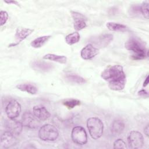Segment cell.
Returning <instances> with one entry per match:
<instances>
[{
    "label": "cell",
    "instance_id": "29",
    "mask_svg": "<svg viewBox=\"0 0 149 149\" xmlns=\"http://www.w3.org/2000/svg\"><path fill=\"white\" fill-rule=\"evenodd\" d=\"M144 134L148 137V134H149V126L148 125H147L144 129Z\"/></svg>",
    "mask_w": 149,
    "mask_h": 149
},
{
    "label": "cell",
    "instance_id": "31",
    "mask_svg": "<svg viewBox=\"0 0 149 149\" xmlns=\"http://www.w3.org/2000/svg\"><path fill=\"white\" fill-rule=\"evenodd\" d=\"M148 84V76H147L146 79H145V81H144V83H143V86L144 87H146L147 84Z\"/></svg>",
    "mask_w": 149,
    "mask_h": 149
},
{
    "label": "cell",
    "instance_id": "16",
    "mask_svg": "<svg viewBox=\"0 0 149 149\" xmlns=\"http://www.w3.org/2000/svg\"><path fill=\"white\" fill-rule=\"evenodd\" d=\"M32 67L34 69L40 72H48L54 68L52 64L42 61H35L32 63Z\"/></svg>",
    "mask_w": 149,
    "mask_h": 149
},
{
    "label": "cell",
    "instance_id": "11",
    "mask_svg": "<svg viewBox=\"0 0 149 149\" xmlns=\"http://www.w3.org/2000/svg\"><path fill=\"white\" fill-rule=\"evenodd\" d=\"M70 13L74 21L73 27L76 30L79 31L86 27L87 17L84 15L75 11H70Z\"/></svg>",
    "mask_w": 149,
    "mask_h": 149
},
{
    "label": "cell",
    "instance_id": "7",
    "mask_svg": "<svg viewBox=\"0 0 149 149\" xmlns=\"http://www.w3.org/2000/svg\"><path fill=\"white\" fill-rule=\"evenodd\" d=\"M22 123L23 126L30 129H36L40 125L39 119L30 111L24 112L22 118Z\"/></svg>",
    "mask_w": 149,
    "mask_h": 149
},
{
    "label": "cell",
    "instance_id": "21",
    "mask_svg": "<svg viewBox=\"0 0 149 149\" xmlns=\"http://www.w3.org/2000/svg\"><path fill=\"white\" fill-rule=\"evenodd\" d=\"M106 26L109 30L113 31L124 32L128 30V28L126 26L115 22H108Z\"/></svg>",
    "mask_w": 149,
    "mask_h": 149
},
{
    "label": "cell",
    "instance_id": "27",
    "mask_svg": "<svg viewBox=\"0 0 149 149\" xmlns=\"http://www.w3.org/2000/svg\"><path fill=\"white\" fill-rule=\"evenodd\" d=\"M1 16V26L4 25L8 19V14L6 11L1 10L0 12Z\"/></svg>",
    "mask_w": 149,
    "mask_h": 149
},
{
    "label": "cell",
    "instance_id": "25",
    "mask_svg": "<svg viewBox=\"0 0 149 149\" xmlns=\"http://www.w3.org/2000/svg\"><path fill=\"white\" fill-rule=\"evenodd\" d=\"M148 5H149V3L148 2L146 1V2H144L141 6L140 7V10L141 13V14L143 15V16L148 19V17H149V13H148Z\"/></svg>",
    "mask_w": 149,
    "mask_h": 149
},
{
    "label": "cell",
    "instance_id": "22",
    "mask_svg": "<svg viewBox=\"0 0 149 149\" xmlns=\"http://www.w3.org/2000/svg\"><path fill=\"white\" fill-rule=\"evenodd\" d=\"M65 79L67 81L72 83L81 84L86 83V80L85 79L76 74H68L66 75Z\"/></svg>",
    "mask_w": 149,
    "mask_h": 149
},
{
    "label": "cell",
    "instance_id": "28",
    "mask_svg": "<svg viewBox=\"0 0 149 149\" xmlns=\"http://www.w3.org/2000/svg\"><path fill=\"white\" fill-rule=\"evenodd\" d=\"M138 94H139V95L143 97H147L148 95V93L146 90H141L140 91H139Z\"/></svg>",
    "mask_w": 149,
    "mask_h": 149
},
{
    "label": "cell",
    "instance_id": "9",
    "mask_svg": "<svg viewBox=\"0 0 149 149\" xmlns=\"http://www.w3.org/2000/svg\"><path fill=\"white\" fill-rule=\"evenodd\" d=\"M5 112L9 118L15 119L21 112V105L16 100H12L6 105Z\"/></svg>",
    "mask_w": 149,
    "mask_h": 149
},
{
    "label": "cell",
    "instance_id": "23",
    "mask_svg": "<svg viewBox=\"0 0 149 149\" xmlns=\"http://www.w3.org/2000/svg\"><path fill=\"white\" fill-rule=\"evenodd\" d=\"M80 36L77 32H73L68 34L65 37V41L69 45H73L78 42L80 40Z\"/></svg>",
    "mask_w": 149,
    "mask_h": 149
},
{
    "label": "cell",
    "instance_id": "19",
    "mask_svg": "<svg viewBox=\"0 0 149 149\" xmlns=\"http://www.w3.org/2000/svg\"><path fill=\"white\" fill-rule=\"evenodd\" d=\"M51 37V36H43L41 37H38L33 40L30 45L32 47L35 48H39L42 47Z\"/></svg>",
    "mask_w": 149,
    "mask_h": 149
},
{
    "label": "cell",
    "instance_id": "4",
    "mask_svg": "<svg viewBox=\"0 0 149 149\" xmlns=\"http://www.w3.org/2000/svg\"><path fill=\"white\" fill-rule=\"evenodd\" d=\"M58 130L55 126L50 124L44 125L38 130V137L43 141H55L58 139Z\"/></svg>",
    "mask_w": 149,
    "mask_h": 149
},
{
    "label": "cell",
    "instance_id": "3",
    "mask_svg": "<svg viewBox=\"0 0 149 149\" xmlns=\"http://www.w3.org/2000/svg\"><path fill=\"white\" fill-rule=\"evenodd\" d=\"M87 127L91 138L98 139L103 134L104 125L101 119L97 117H91L87 120Z\"/></svg>",
    "mask_w": 149,
    "mask_h": 149
},
{
    "label": "cell",
    "instance_id": "6",
    "mask_svg": "<svg viewBox=\"0 0 149 149\" xmlns=\"http://www.w3.org/2000/svg\"><path fill=\"white\" fill-rule=\"evenodd\" d=\"M127 141L130 148H141L144 144V138L139 132L132 130L128 134Z\"/></svg>",
    "mask_w": 149,
    "mask_h": 149
},
{
    "label": "cell",
    "instance_id": "18",
    "mask_svg": "<svg viewBox=\"0 0 149 149\" xmlns=\"http://www.w3.org/2000/svg\"><path fill=\"white\" fill-rule=\"evenodd\" d=\"M17 89L26 92L30 94H36L38 92L37 88L30 83H22L16 86Z\"/></svg>",
    "mask_w": 149,
    "mask_h": 149
},
{
    "label": "cell",
    "instance_id": "15",
    "mask_svg": "<svg viewBox=\"0 0 149 149\" xmlns=\"http://www.w3.org/2000/svg\"><path fill=\"white\" fill-rule=\"evenodd\" d=\"M33 29L25 28V27H18L16 29L15 33V39L18 43L25 40L27 37H28L33 32Z\"/></svg>",
    "mask_w": 149,
    "mask_h": 149
},
{
    "label": "cell",
    "instance_id": "2",
    "mask_svg": "<svg viewBox=\"0 0 149 149\" xmlns=\"http://www.w3.org/2000/svg\"><path fill=\"white\" fill-rule=\"evenodd\" d=\"M126 49L132 52V57L134 60L144 59L148 56L146 44L137 37H130L125 44Z\"/></svg>",
    "mask_w": 149,
    "mask_h": 149
},
{
    "label": "cell",
    "instance_id": "1",
    "mask_svg": "<svg viewBox=\"0 0 149 149\" xmlns=\"http://www.w3.org/2000/svg\"><path fill=\"white\" fill-rule=\"evenodd\" d=\"M101 76L108 83L109 88L112 90L120 91L125 88L126 77L121 65L108 66L102 71Z\"/></svg>",
    "mask_w": 149,
    "mask_h": 149
},
{
    "label": "cell",
    "instance_id": "20",
    "mask_svg": "<svg viewBox=\"0 0 149 149\" xmlns=\"http://www.w3.org/2000/svg\"><path fill=\"white\" fill-rule=\"evenodd\" d=\"M42 58L45 60H50L59 63H66L67 62V58L63 55H58L53 54H47L43 56Z\"/></svg>",
    "mask_w": 149,
    "mask_h": 149
},
{
    "label": "cell",
    "instance_id": "14",
    "mask_svg": "<svg viewBox=\"0 0 149 149\" xmlns=\"http://www.w3.org/2000/svg\"><path fill=\"white\" fill-rule=\"evenodd\" d=\"M33 113L40 120H45L50 117V113L45 107L36 105L33 107Z\"/></svg>",
    "mask_w": 149,
    "mask_h": 149
},
{
    "label": "cell",
    "instance_id": "12",
    "mask_svg": "<svg viewBox=\"0 0 149 149\" xmlns=\"http://www.w3.org/2000/svg\"><path fill=\"white\" fill-rule=\"evenodd\" d=\"M17 143V140L16 136L9 132L6 131L1 135V144L5 148H8L15 146Z\"/></svg>",
    "mask_w": 149,
    "mask_h": 149
},
{
    "label": "cell",
    "instance_id": "10",
    "mask_svg": "<svg viewBox=\"0 0 149 149\" xmlns=\"http://www.w3.org/2000/svg\"><path fill=\"white\" fill-rule=\"evenodd\" d=\"M5 126L7 131H9L15 136H19L22 132L23 125L22 122L15 119L9 118L5 122Z\"/></svg>",
    "mask_w": 149,
    "mask_h": 149
},
{
    "label": "cell",
    "instance_id": "30",
    "mask_svg": "<svg viewBox=\"0 0 149 149\" xmlns=\"http://www.w3.org/2000/svg\"><path fill=\"white\" fill-rule=\"evenodd\" d=\"M4 2L7 3H13L19 6V3H18V2L16 1H4Z\"/></svg>",
    "mask_w": 149,
    "mask_h": 149
},
{
    "label": "cell",
    "instance_id": "8",
    "mask_svg": "<svg viewBox=\"0 0 149 149\" xmlns=\"http://www.w3.org/2000/svg\"><path fill=\"white\" fill-rule=\"evenodd\" d=\"M113 35L111 34H104L94 37L91 38V42L93 45L97 48H104L108 45V44L113 40Z\"/></svg>",
    "mask_w": 149,
    "mask_h": 149
},
{
    "label": "cell",
    "instance_id": "13",
    "mask_svg": "<svg viewBox=\"0 0 149 149\" xmlns=\"http://www.w3.org/2000/svg\"><path fill=\"white\" fill-rule=\"evenodd\" d=\"M99 52V49L92 44L86 45L80 52L81 57L84 60H88L95 57Z\"/></svg>",
    "mask_w": 149,
    "mask_h": 149
},
{
    "label": "cell",
    "instance_id": "5",
    "mask_svg": "<svg viewBox=\"0 0 149 149\" xmlns=\"http://www.w3.org/2000/svg\"><path fill=\"white\" fill-rule=\"evenodd\" d=\"M72 141L79 145H84L87 142V134L85 129L80 126H74L71 132Z\"/></svg>",
    "mask_w": 149,
    "mask_h": 149
},
{
    "label": "cell",
    "instance_id": "17",
    "mask_svg": "<svg viewBox=\"0 0 149 149\" xmlns=\"http://www.w3.org/2000/svg\"><path fill=\"white\" fill-rule=\"evenodd\" d=\"M125 127V123L122 120L120 119L115 120L111 125V133L115 136H119L123 132Z\"/></svg>",
    "mask_w": 149,
    "mask_h": 149
},
{
    "label": "cell",
    "instance_id": "24",
    "mask_svg": "<svg viewBox=\"0 0 149 149\" xmlns=\"http://www.w3.org/2000/svg\"><path fill=\"white\" fill-rule=\"evenodd\" d=\"M63 104L69 109H71L74 108L76 106L80 105V101L76 99H70V100H67L63 101Z\"/></svg>",
    "mask_w": 149,
    "mask_h": 149
},
{
    "label": "cell",
    "instance_id": "26",
    "mask_svg": "<svg viewBox=\"0 0 149 149\" xmlns=\"http://www.w3.org/2000/svg\"><path fill=\"white\" fill-rule=\"evenodd\" d=\"M126 148L127 147L125 142L120 139H117L113 143V148L115 149H120V148L126 149Z\"/></svg>",
    "mask_w": 149,
    "mask_h": 149
}]
</instances>
